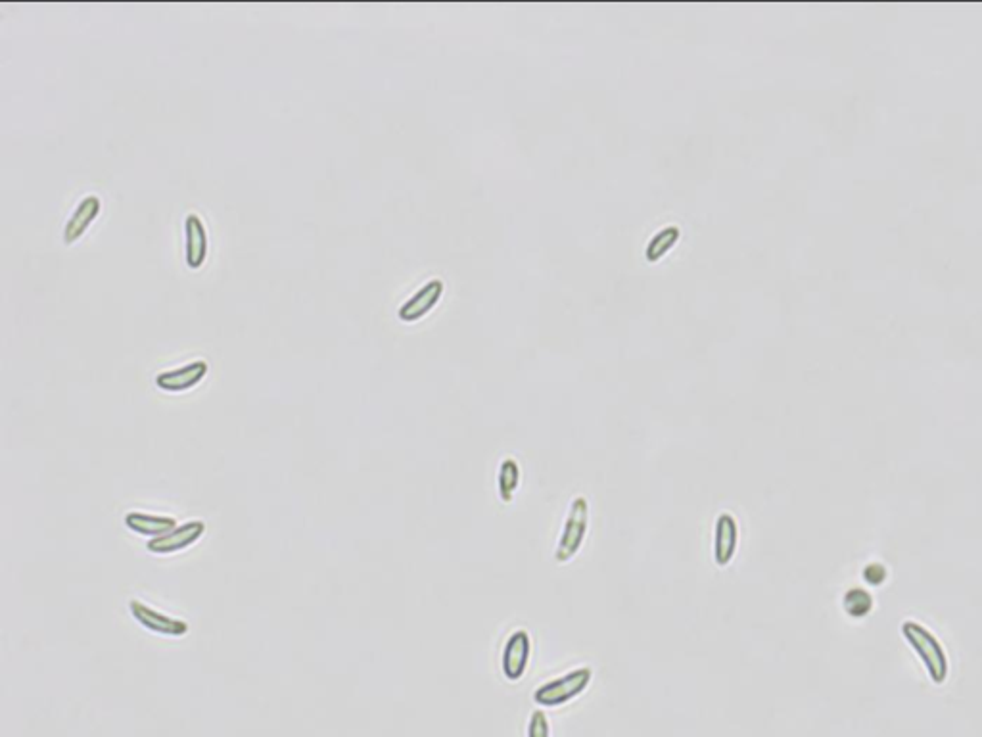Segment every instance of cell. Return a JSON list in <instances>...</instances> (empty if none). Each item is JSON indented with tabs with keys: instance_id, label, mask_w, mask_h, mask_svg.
I'll return each instance as SVG.
<instances>
[{
	"instance_id": "6da1fadb",
	"label": "cell",
	"mask_w": 982,
	"mask_h": 737,
	"mask_svg": "<svg viewBox=\"0 0 982 737\" xmlns=\"http://www.w3.org/2000/svg\"><path fill=\"white\" fill-rule=\"evenodd\" d=\"M593 680V670L589 666L574 668L559 678H553L545 684H541L538 690L534 691V701L539 707L545 709H557L572 699L580 697Z\"/></svg>"
},
{
	"instance_id": "7a4b0ae2",
	"label": "cell",
	"mask_w": 982,
	"mask_h": 737,
	"mask_svg": "<svg viewBox=\"0 0 982 737\" xmlns=\"http://www.w3.org/2000/svg\"><path fill=\"white\" fill-rule=\"evenodd\" d=\"M589 532V501L584 496H578L570 501L566 519L562 524L559 542L555 546V561L559 565L570 563L584 546Z\"/></svg>"
},
{
	"instance_id": "3957f363",
	"label": "cell",
	"mask_w": 982,
	"mask_h": 737,
	"mask_svg": "<svg viewBox=\"0 0 982 737\" xmlns=\"http://www.w3.org/2000/svg\"><path fill=\"white\" fill-rule=\"evenodd\" d=\"M902 634L908 642L912 643L913 649L917 651V655L927 666L931 680L935 684H944V680L948 676V661H946V655H944L940 643L936 642L935 636L927 628L919 626L917 622H906L902 626Z\"/></svg>"
},
{
	"instance_id": "277c9868",
	"label": "cell",
	"mask_w": 982,
	"mask_h": 737,
	"mask_svg": "<svg viewBox=\"0 0 982 737\" xmlns=\"http://www.w3.org/2000/svg\"><path fill=\"white\" fill-rule=\"evenodd\" d=\"M129 613L133 619L141 624L144 630L158 634V636H164V638H185L190 632L188 622L162 613L141 599H133L129 603Z\"/></svg>"
},
{
	"instance_id": "5b68a950",
	"label": "cell",
	"mask_w": 982,
	"mask_h": 737,
	"mask_svg": "<svg viewBox=\"0 0 982 737\" xmlns=\"http://www.w3.org/2000/svg\"><path fill=\"white\" fill-rule=\"evenodd\" d=\"M208 532V526L204 521H188V523L179 524L177 528H173L171 532H167L164 536L160 538H154V540H148L146 542V549L154 555H160V557H165V555H175V553H181L185 549H190L192 546H196Z\"/></svg>"
},
{
	"instance_id": "8992f818",
	"label": "cell",
	"mask_w": 982,
	"mask_h": 737,
	"mask_svg": "<svg viewBox=\"0 0 982 737\" xmlns=\"http://www.w3.org/2000/svg\"><path fill=\"white\" fill-rule=\"evenodd\" d=\"M532 659V638L526 630H515L503 645L501 672L509 682H520Z\"/></svg>"
},
{
	"instance_id": "52a82bcc",
	"label": "cell",
	"mask_w": 982,
	"mask_h": 737,
	"mask_svg": "<svg viewBox=\"0 0 982 737\" xmlns=\"http://www.w3.org/2000/svg\"><path fill=\"white\" fill-rule=\"evenodd\" d=\"M739 547V523L731 513H720L714 524V542H712V557L714 563L725 569L737 555Z\"/></svg>"
},
{
	"instance_id": "ba28073f",
	"label": "cell",
	"mask_w": 982,
	"mask_h": 737,
	"mask_svg": "<svg viewBox=\"0 0 982 737\" xmlns=\"http://www.w3.org/2000/svg\"><path fill=\"white\" fill-rule=\"evenodd\" d=\"M208 371H210V365L206 361H202V359L192 361L183 367L160 373L156 377V386L164 392H171V394L187 392V390H192L194 386H198L200 382L204 381Z\"/></svg>"
},
{
	"instance_id": "9c48e42d",
	"label": "cell",
	"mask_w": 982,
	"mask_h": 737,
	"mask_svg": "<svg viewBox=\"0 0 982 737\" xmlns=\"http://www.w3.org/2000/svg\"><path fill=\"white\" fill-rule=\"evenodd\" d=\"M442 296H444V281L434 279V281L426 283L411 300H407L399 308V319L405 323L419 321L426 313L434 310V306L440 302Z\"/></svg>"
},
{
	"instance_id": "30bf717a",
	"label": "cell",
	"mask_w": 982,
	"mask_h": 737,
	"mask_svg": "<svg viewBox=\"0 0 982 737\" xmlns=\"http://www.w3.org/2000/svg\"><path fill=\"white\" fill-rule=\"evenodd\" d=\"M123 523H125V526L133 534L146 536L150 540L160 538V536H164V534L171 532L173 528L179 526L175 517L154 515V513H142V511H131V513H127L125 519H123Z\"/></svg>"
},
{
	"instance_id": "8fae6325",
	"label": "cell",
	"mask_w": 982,
	"mask_h": 737,
	"mask_svg": "<svg viewBox=\"0 0 982 737\" xmlns=\"http://www.w3.org/2000/svg\"><path fill=\"white\" fill-rule=\"evenodd\" d=\"M185 256L190 269H200L208 256V235L204 221L198 215H188L185 221Z\"/></svg>"
},
{
	"instance_id": "7c38bea8",
	"label": "cell",
	"mask_w": 982,
	"mask_h": 737,
	"mask_svg": "<svg viewBox=\"0 0 982 737\" xmlns=\"http://www.w3.org/2000/svg\"><path fill=\"white\" fill-rule=\"evenodd\" d=\"M100 208H102V202L98 196H87L83 198V202L75 208V212L71 214L70 221L64 229V240L68 244H73L77 242L79 238L85 235V231L89 229V225L93 223L94 219L100 214Z\"/></svg>"
},
{
	"instance_id": "4fadbf2b",
	"label": "cell",
	"mask_w": 982,
	"mask_h": 737,
	"mask_svg": "<svg viewBox=\"0 0 982 737\" xmlns=\"http://www.w3.org/2000/svg\"><path fill=\"white\" fill-rule=\"evenodd\" d=\"M520 465L513 457L503 459L497 471V494L503 503H511L515 500L518 486H520Z\"/></svg>"
},
{
	"instance_id": "5bb4252c",
	"label": "cell",
	"mask_w": 982,
	"mask_h": 737,
	"mask_svg": "<svg viewBox=\"0 0 982 737\" xmlns=\"http://www.w3.org/2000/svg\"><path fill=\"white\" fill-rule=\"evenodd\" d=\"M679 235H681V231H679L676 225L662 229V231H660V233H658V235H656V237L649 242V246H647V252H645L647 262H658V260H660L664 254H666V252H670V250L674 248V244L678 242Z\"/></svg>"
},
{
	"instance_id": "9a60e30c",
	"label": "cell",
	"mask_w": 982,
	"mask_h": 737,
	"mask_svg": "<svg viewBox=\"0 0 982 737\" xmlns=\"http://www.w3.org/2000/svg\"><path fill=\"white\" fill-rule=\"evenodd\" d=\"M526 736L528 737H551V726H549V718L545 716V713L538 709L534 713L530 714V720H528V730H526Z\"/></svg>"
}]
</instances>
